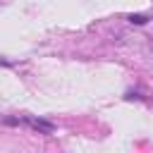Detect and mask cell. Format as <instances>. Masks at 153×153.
Here are the masks:
<instances>
[{"label":"cell","instance_id":"6da1fadb","mask_svg":"<svg viewBox=\"0 0 153 153\" xmlns=\"http://www.w3.org/2000/svg\"><path fill=\"white\" fill-rule=\"evenodd\" d=\"M29 124L36 127V129H43V131H53V124H48V122H43V120H29Z\"/></svg>","mask_w":153,"mask_h":153},{"label":"cell","instance_id":"7a4b0ae2","mask_svg":"<svg viewBox=\"0 0 153 153\" xmlns=\"http://www.w3.org/2000/svg\"><path fill=\"white\" fill-rule=\"evenodd\" d=\"M129 22H134V24H146V22H148V17H146V14H131V17H129Z\"/></svg>","mask_w":153,"mask_h":153}]
</instances>
